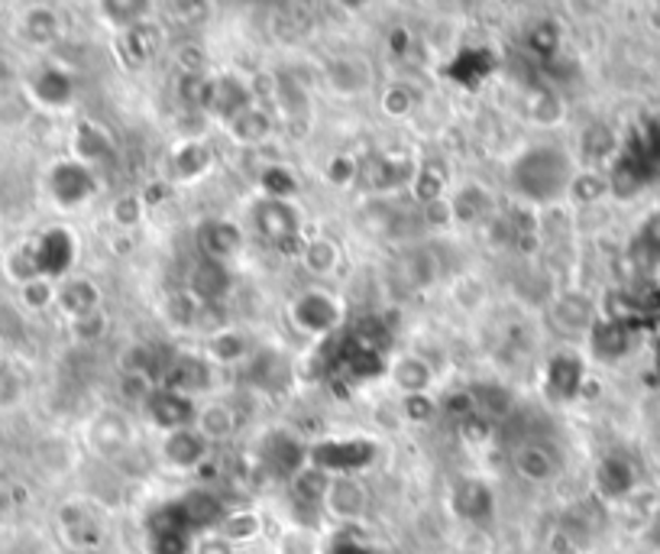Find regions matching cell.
Segmentation results:
<instances>
[{
    "label": "cell",
    "instance_id": "obj_11",
    "mask_svg": "<svg viewBox=\"0 0 660 554\" xmlns=\"http://www.w3.org/2000/svg\"><path fill=\"white\" fill-rule=\"evenodd\" d=\"M324 506H327V513L337 515V518H356L366 510V493H363V486L353 476H341V480H331Z\"/></svg>",
    "mask_w": 660,
    "mask_h": 554
},
{
    "label": "cell",
    "instance_id": "obj_13",
    "mask_svg": "<svg viewBox=\"0 0 660 554\" xmlns=\"http://www.w3.org/2000/svg\"><path fill=\"white\" fill-rule=\"evenodd\" d=\"M582 363L577 356H554L547 366V390L554 399H573L580 393Z\"/></svg>",
    "mask_w": 660,
    "mask_h": 554
},
{
    "label": "cell",
    "instance_id": "obj_5",
    "mask_svg": "<svg viewBox=\"0 0 660 554\" xmlns=\"http://www.w3.org/2000/svg\"><path fill=\"white\" fill-rule=\"evenodd\" d=\"M49 185H52V195L62 201V204H81V201L98 189L94 175H91L84 165H78V162H62V165H55Z\"/></svg>",
    "mask_w": 660,
    "mask_h": 554
},
{
    "label": "cell",
    "instance_id": "obj_16",
    "mask_svg": "<svg viewBox=\"0 0 660 554\" xmlns=\"http://www.w3.org/2000/svg\"><path fill=\"white\" fill-rule=\"evenodd\" d=\"M201 386H207V366L194 356H179L165 373V390H172V393L189 396Z\"/></svg>",
    "mask_w": 660,
    "mask_h": 554
},
{
    "label": "cell",
    "instance_id": "obj_25",
    "mask_svg": "<svg viewBox=\"0 0 660 554\" xmlns=\"http://www.w3.org/2000/svg\"><path fill=\"white\" fill-rule=\"evenodd\" d=\"M398 386L402 390H408L412 396H418L422 390L427 386V380H430V373H427V366L422 363V360H415V356H408V360H402L398 363Z\"/></svg>",
    "mask_w": 660,
    "mask_h": 554
},
{
    "label": "cell",
    "instance_id": "obj_7",
    "mask_svg": "<svg viewBox=\"0 0 660 554\" xmlns=\"http://www.w3.org/2000/svg\"><path fill=\"white\" fill-rule=\"evenodd\" d=\"M33 256H37L39 276H62L72 266L75 243H72V238L65 231H49L45 238L39 240Z\"/></svg>",
    "mask_w": 660,
    "mask_h": 554
},
{
    "label": "cell",
    "instance_id": "obj_33",
    "mask_svg": "<svg viewBox=\"0 0 660 554\" xmlns=\"http://www.w3.org/2000/svg\"><path fill=\"white\" fill-rule=\"evenodd\" d=\"M204 312V305L194 299L192 292L189 295H179V299H172V305H169V315L175 318L179 324H194L197 318Z\"/></svg>",
    "mask_w": 660,
    "mask_h": 554
},
{
    "label": "cell",
    "instance_id": "obj_30",
    "mask_svg": "<svg viewBox=\"0 0 660 554\" xmlns=\"http://www.w3.org/2000/svg\"><path fill=\"white\" fill-rule=\"evenodd\" d=\"M557 318L570 328V331H580L589 324V305L582 302V299H563L560 305H557Z\"/></svg>",
    "mask_w": 660,
    "mask_h": 554
},
{
    "label": "cell",
    "instance_id": "obj_26",
    "mask_svg": "<svg viewBox=\"0 0 660 554\" xmlns=\"http://www.w3.org/2000/svg\"><path fill=\"white\" fill-rule=\"evenodd\" d=\"M207 150L201 147V143H189V147H182L179 153H175V172L182 175V179H192L197 172H204L207 169Z\"/></svg>",
    "mask_w": 660,
    "mask_h": 554
},
{
    "label": "cell",
    "instance_id": "obj_27",
    "mask_svg": "<svg viewBox=\"0 0 660 554\" xmlns=\"http://www.w3.org/2000/svg\"><path fill=\"white\" fill-rule=\"evenodd\" d=\"M197 425H201V435H227L231 432V409L211 405V409L197 412Z\"/></svg>",
    "mask_w": 660,
    "mask_h": 554
},
{
    "label": "cell",
    "instance_id": "obj_32",
    "mask_svg": "<svg viewBox=\"0 0 660 554\" xmlns=\"http://www.w3.org/2000/svg\"><path fill=\"white\" fill-rule=\"evenodd\" d=\"M612 150H616V137H612L609 127H592V130L586 133V157H609Z\"/></svg>",
    "mask_w": 660,
    "mask_h": 554
},
{
    "label": "cell",
    "instance_id": "obj_29",
    "mask_svg": "<svg viewBox=\"0 0 660 554\" xmlns=\"http://www.w3.org/2000/svg\"><path fill=\"white\" fill-rule=\"evenodd\" d=\"M337 260V246L327 243V240H314L305 246V263H308L314 273H327Z\"/></svg>",
    "mask_w": 660,
    "mask_h": 554
},
{
    "label": "cell",
    "instance_id": "obj_41",
    "mask_svg": "<svg viewBox=\"0 0 660 554\" xmlns=\"http://www.w3.org/2000/svg\"><path fill=\"white\" fill-rule=\"evenodd\" d=\"M331 554H379L376 548H369V545H363V542H356V538H337L334 542V548H331Z\"/></svg>",
    "mask_w": 660,
    "mask_h": 554
},
{
    "label": "cell",
    "instance_id": "obj_34",
    "mask_svg": "<svg viewBox=\"0 0 660 554\" xmlns=\"http://www.w3.org/2000/svg\"><path fill=\"white\" fill-rule=\"evenodd\" d=\"M263 185H266L270 199L275 201H285L292 192H295V182L288 179V172H285V169H270V172H266V179H263Z\"/></svg>",
    "mask_w": 660,
    "mask_h": 554
},
{
    "label": "cell",
    "instance_id": "obj_21",
    "mask_svg": "<svg viewBox=\"0 0 660 554\" xmlns=\"http://www.w3.org/2000/svg\"><path fill=\"white\" fill-rule=\"evenodd\" d=\"M592 347H596V354L606 356V360H612V356H621L628 351V331H625V324H599V328H592Z\"/></svg>",
    "mask_w": 660,
    "mask_h": 554
},
{
    "label": "cell",
    "instance_id": "obj_3",
    "mask_svg": "<svg viewBox=\"0 0 660 554\" xmlns=\"http://www.w3.org/2000/svg\"><path fill=\"white\" fill-rule=\"evenodd\" d=\"M146 415L155 429H165V432H182L189 429L194 419H197V409L192 405V399L182 396V393H172V390H155L153 396H146Z\"/></svg>",
    "mask_w": 660,
    "mask_h": 554
},
{
    "label": "cell",
    "instance_id": "obj_1",
    "mask_svg": "<svg viewBox=\"0 0 660 554\" xmlns=\"http://www.w3.org/2000/svg\"><path fill=\"white\" fill-rule=\"evenodd\" d=\"M511 185L531 201L560 199L573 185V165L570 157L557 147H535L515 162Z\"/></svg>",
    "mask_w": 660,
    "mask_h": 554
},
{
    "label": "cell",
    "instance_id": "obj_24",
    "mask_svg": "<svg viewBox=\"0 0 660 554\" xmlns=\"http://www.w3.org/2000/svg\"><path fill=\"white\" fill-rule=\"evenodd\" d=\"M489 72H493V56H489V52H483V49L464 52V56L454 62V79L466 81V84H473V81L483 79V75H489Z\"/></svg>",
    "mask_w": 660,
    "mask_h": 554
},
{
    "label": "cell",
    "instance_id": "obj_8",
    "mask_svg": "<svg viewBox=\"0 0 660 554\" xmlns=\"http://www.w3.org/2000/svg\"><path fill=\"white\" fill-rule=\"evenodd\" d=\"M179 510H182V518L189 522L192 532H197V528H214V525H221L227 518L224 503L214 493H204V490L189 493L185 500H179Z\"/></svg>",
    "mask_w": 660,
    "mask_h": 554
},
{
    "label": "cell",
    "instance_id": "obj_22",
    "mask_svg": "<svg viewBox=\"0 0 660 554\" xmlns=\"http://www.w3.org/2000/svg\"><path fill=\"white\" fill-rule=\"evenodd\" d=\"M37 94L39 101H45V104H65L69 94H72V81L59 69H45L37 79Z\"/></svg>",
    "mask_w": 660,
    "mask_h": 554
},
{
    "label": "cell",
    "instance_id": "obj_10",
    "mask_svg": "<svg viewBox=\"0 0 660 554\" xmlns=\"http://www.w3.org/2000/svg\"><path fill=\"white\" fill-rule=\"evenodd\" d=\"M295 321L305 331H314V334L334 331V324H337V305H334V299H327L321 292H308L295 305Z\"/></svg>",
    "mask_w": 660,
    "mask_h": 554
},
{
    "label": "cell",
    "instance_id": "obj_20",
    "mask_svg": "<svg viewBox=\"0 0 660 554\" xmlns=\"http://www.w3.org/2000/svg\"><path fill=\"white\" fill-rule=\"evenodd\" d=\"M515 467H518V474L528 476V480H547V476L557 471V464H554L550 451H544L541 444H528V447H521V451H518V457H515Z\"/></svg>",
    "mask_w": 660,
    "mask_h": 554
},
{
    "label": "cell",
    "instance_id": "obj_31",
    "mask_svg": "<svg viewBox=\"0 0 660 554\" xmlns=\"http://www.w3.org/2000/svg\"><path fill=\"white\" fill-rule=\"evenodd\" d=\"M233 130H236L243 140H260V137L270 130V120L263 118L260 111L250 108V111H243L240 118H233Z\"/></svg>",
    "mask_w": 660,
    "mask_h": 554
},
{
    "label": "cell",
    "instance_id": "obj_15",
    "mask_svg": "<svg viewBox=\"0 0 660 554\" xmlns=\"http://www.w3.org/2000/svg\"><path fill=\"white\" fill-rule=\"evenodd\" d=\"M165 457L175 467H194L204 457V435L194 429H182V432H169L165 437Z\"/></svg>",
    "mask_w": 660,
    "mask_h": 554
},
{
    "label": "cell",
    "instance_id": "obj_40",
    "mask_svg": "<svg viewBox=\"0 0 660 554\" xmlns=\"http://www.w3.org/2000/svg\"><path fill=\"white\" fill-rule=\"evenodd\" d=\"M405 415L422 422V419H427V415H434V402L422 396V393H418V396H408L405 399Z\"/></svg>",
    "mask_w": 660,
    "mask_h": 554
},
{
    "label": "cell",
    "instance_id": "obj_36",
    "mask_svg": "<svg viewBox=\"0 0 660 554\" xmlns=\"http://www.w3.org/2000/svg\"><path fill=\"white\" fill-rule=\"evenodd\" d=\"M214 354L221 356V360H236V356L246 354V344H243V338H236V334H221V338H214Z\"/></svg>",
    "mask_w": 660,
    "mask_h": 554
},
{
    "label": "cell",
    "instance_id": "obj_12",
    "mask_svg": "<svg viewBox=\"0 0 660 554\" xmlns=\"http://www.w3.org/2000/svg\"><path fill=\"white\" fill-rule=\"evenodd\" d=\"M454 510L466 522H486L493 515V490L479 480H464L454 493Z\"/></svg>",
    "mask_w": 660,
    "mask_h": 554
},
{
    "label": "cell",
    "instance_id": "obj_42",
    "mask_svg": "<svg viewBox=\"0 0 660 554\" xmlns=\"http://www.w3.org/2000/svg\"><path fill=\"white\" fill-rule=\"evenodd\" d=\"M10 84H13V72H10V66H7V62H0V98H7Z\"/></svg>",
    "mask_w": 660,
    "mask_h": 554
},
{
    "label": "cell",
    "instance_id": "obj_4",
    "mask_svg": "<svg viewBox=\"0 0 660 554\" xmlns=\"http://www.w3.org/2000/svg\"><path fill=\"white\" fill-rule=\"evenodd\" d=\"M253 218H256V228L263 238L275 240V243L298 240V214L288 208V201H263V204H256Z\"/></svg>",
    "mask_w": 660,
    "mask_h": 554
},
{
    "label": "cell",
    "instance_id": "obj_37",
    "mask_svg": "<svg viewBox=\"0 0 660 554\" xmlns=\"http://www.w3.org/2000/svg\"><path fill=\"white\" fill-rule=\"evenodd\" d=\"M256 528H260L256 515H236V518H224V532H227L231 538H250V535H256Z\"/></svg>",
    "mask_w": 660,
    "mask_h": 554
},
{
    "label": "cell",
    "instance_id": "obj_6",
    "mask_svg": "<svg viewBox=\"0 0 660 554\" xmlns=\"http://www.w3.org/2000/svg\"><path fill=\"white\" fill-rule=\"evenodd\" d=\"M263 461L270 464L275 474L285 476H298L302 467H305V447L302 441L285 432H275L263 441Z\"/></svg>",
    "mask_w": 660,
    "mask_h": 554
},
{
    "label": "cell",
    "instance_id": "obj_19",
    "mask_svg": "<svg viewBox=\"0 0 660 554\" xmlns=\"http://www.w3.org/2000/svg\"><path fill=\"white\" fill-rule=\"evenodd\" d=\"M62 309L69 312V315L75 318H88L98 312V289L91 285V282H81V279H75L72 285H65L62 289Z\"/></svg>",
    "mask_w": 660,
    "mask_h": 554
},
{
    "label": "cell",
    "instance_id": "obj_14",
    "mask_svg": "<svg viewBox=\"0 0 660 554\" xmlns=\"http://www.w3.org/2000/svg\"><path fill=\"white\" fill-rule=\"evenodd\" d=\"M231 289V276L224 270V263L204 260L192 276V295L201 305H214L217 299H224V292Z\"/></svg>",
    "mask_w": 660,
    "mask_h": 554
},
{
    "label": "cell",
    "instance_id": "obj_2",
    "mask_svg": "<svg viewBox=\"0 0 660 554\" xmlns=\"http://www.w3.org/2000/svg\"><path fill=\"white\" fill-rule=\"evenodd\" d=\"M376 444L369 441H324L311 447V464L324 474H353L366 464H373Z\"/></svg>",
    "mask_w": 660,
    "mask_h": 554
},
{
    "label": "cell",
    "instance_id": "obj_9",
    "mask_svg": "<svg viewBox=\"0 0 660 554\" xmlns=\"http://www.w3.org/2000/svg\"><path fill=\"white\" fill-rule=\"evenodd\" d=\"M197 243H201V250L207 253V260L224 263V260H231L233 253L240 250L243 234H240L233 224H224V221H207V224H201V231H197Z\"/></svg>",
    "mask_w": 660,
    "mask_h": 554
},
{
    "label": "cell",
    "instance_id": "obj_18",
    "mask_svg": "<svg viewBox=\"0 0 660 554\" xmlns=\"http://www.w3.org/2000/svg\"><path fill=\"white\" fill-rule=\"evenodd\" d=\"M331 84L341 94H356L369 84V66L363 59H341L331 66Z\"/></svg>",
    "mask_w": 660,
    "mask_h": 554
},
{
    "label": "cell",
    "instance_id": "obj_23",
    "mask_svg": "<svg viewBox=\"0 0 660 554\" xmlns=\"http://www.w3.org/2000/svg\"><path fill=\"white\" fill-rule=\"evenodd\" d=\"M327 490H331V474H324V471H317V467L302 471V474L295 476V496H298L302 503H324Z\"/></svg>",
    "mask_w": 660,
    "mask_h": 554
},
{
    "label": "cell",
    "instance_id": "obj_35",
    "mask_svg": "<svg viewBox=\"0 0 660 554\" xmlns=\"http://www.w3.org/2000/svg\"><path fill=\"white\" fill-rule=\"evenodd\" d=\"M557 30L550 27V23H538L535 30H531V49L538 52V56H554L557 52Z\"/></svg>",
    "mask_w": 660,
    "mask_h": 554
},
{
    "label": "cell",
    "instance_id": "obj_39",
    "mask_svg": "<svg viewBox=\"0 0 660 554\" xmlns=\"http://www.w3.org/2000/svg\"><path fill=\"white\" fill-rule=\"evenodd\" d=\"M49 285H45V279H33V282H27V289H23V299H27V305H33V309H42L45 302H49Z\"/></svg>",
    "mask_w": 660,
    "mask_h": 554
},
{
    "label": "cell",
    "instance_id": "obj_43",
    "mask_svg": "<svg viewBox=\"0 0 660 554\" xmlns=\"http://www.w3.org/2000/svg\"><path fill=\"white\" fill-rule=\"evenodd\" d=\"M648 538H651V542H654V545H658V548H660V513L654 515V518H651V528H648Z\"/></svg>",
    "mask_w": 660,
    "mask_h": 554
},
{
    "label": "cell",
    "instance_id": "obj_28",
    "mask_svg": "<svg viewBox=\"0 0 660 554\" xmlns=\"http://www.w3.org/2000/svg\"><path fill=\"white\" fill-rule=\"evenodd\" d=\"M23 30H27V37L37 42V46H45V42L55 37V17L49 10H37V13L27 17Z\"/></svg>",
    "mask_w": 660,
    "mask_h": 554
},
{
    "label": "cell",
    "instance_id": "obj_17",
    "mask_svg": "<svg viewBox=\"0 0 660 554\" xmlns=\"http://www.w3.org/2000/svg\"><path fill=\"white\" fill-rule=\"evenodd\" d=\"M596 480H599V490H602L609 500H621V496H628L631 486H634V471H631V464H628L625 457H609V461H602Z\"/></svg>",
    "mask_w": 660,
    "mask_h": 554
},
{
    "label": "cell",
    "instance_id": "obj_38",
    "mask_svg": "<svg viewBox=\"0 0 660 554\" xmlns=\"http://www.w3.org/2000/svg\"><path fill=\"white\" fill-rule=\"evenodd\" d=\"M638 243H641V250L654 253V260H658V256H660V214H654V218H651V221L644 224V231H641Z\"/></svg>",
    "mask_w": 660,
    "mask_h": 554
}]
</instances>
